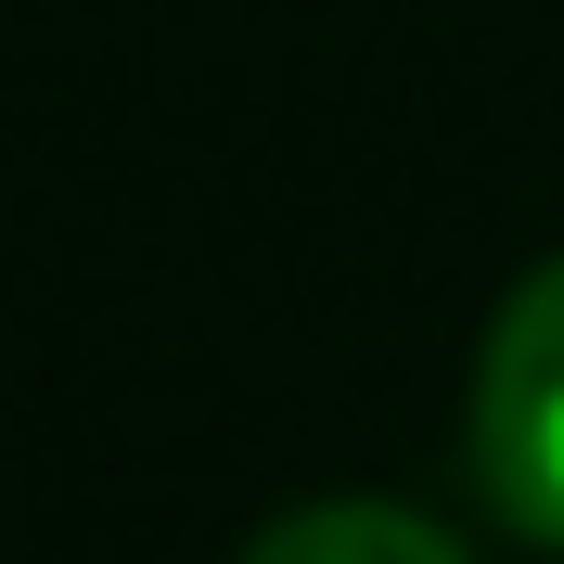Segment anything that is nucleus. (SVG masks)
<instances>
[{
  "instance_id": "nucleus-1",
  "label": "nucleus",
  "mask_w": 564,
  "mask_h": 564,
  "mask_svg": "<svg viewBox=\"0 0 564 564\" xmlns=\"http://www.w3.org/2000/svg\"><path fill=\"white\" fill-rule=\"evenodd\" d=\"M475 462H488L500 513L564 552V257L513 282V308H500V334H488V372H475Z\"/></svg>"
},
{
  "instance_id": "nucleus-2",
  "label": "nucleus",
  "mask_w": 564,
  "mask_h": 564,
  "mask_svg": "<svg viewBox=\"0 0 564 564\" xmlns=\"http://www.w3.org/2000/svg\"><path fill=\"white\" fill-rule=\"evenodd\" d=\"M245 564H475L436 513L411 500H308V513H282Z\"/></svg>"
}]
</instances>
